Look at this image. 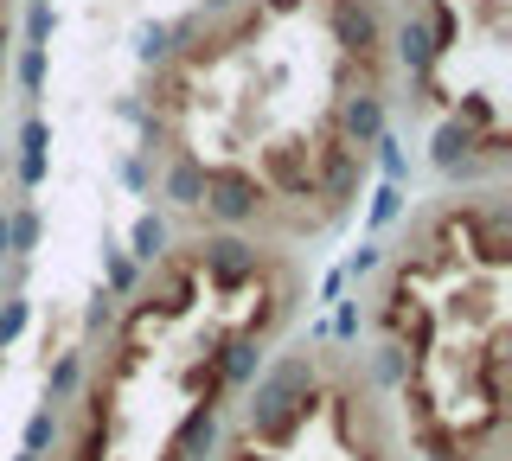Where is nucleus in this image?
<instances>
[{"mask_svg": "<svg viewBox=\"0 0 512 461\" xmlns=\"http://www.w3.org/2000/svg\"><path fill=\"white\" fill-rule=\"evenodd\" d=\"M314 410V353H288L276 365H263L256 372V385H250V436L256 442H288L301 429V417Z\"/></svg>", "mask_w": 512, "mask_h": 461, "instance_id": "1", "label": "nucleus"}, {"mask_svg": "<svg viewBox=\"0 0 512 461\" xmlns=\"http://www.w3.org/2000/svg\"><path fill=\"white\" fill-rule=\"evenodd\" d=\"M263 180L256 173H244V167H205V212L218 218V231H237V225H250L256 212H263Z\"/></svg>", "mask_w": 512, "mask_h": 461, "instance_id": "2", "label": "nucleus"}, {"mask_svg": "<svg viewBox=\"0 0 512 461\" xmlns=\"http://www.w3.org/2000/svg\"><path fill=\"white\" fill-rule=\"evenodd\" d=\"M256 244L250 237H237V231H212V237H199V257H192V269L199 276H212L218 289H237V282H250L256 276Z\"/></svg>", "mask_w": 512, "mask_h": 461, "instance_id": "3", "label": "nucleus"}, {"mask_svg": "<svg viewBox=\"0 0 512 461\" xmlns=\"http://www.w3.org/2000/svg\"><path fill=\"white\" fill-rule=\"evenodd\" d=\"M333 39H340L346 58H378L384 45V20L372 0H333Z\"/></svg>", "mask_w": 512, "mask_h": 461, "instance_id": "4", "label": "nucleus"}, {"mask_svg": "<svg viewBox=\"0 0 512 461\" xmlns=\"http://www.w3.org/2000/svg\"><path fill=\"white\" fill-rule=\"evenodd\" d=\"M359 161H365V154H352L340 135H327L314 148V193H327L333 205H346L352 193H359Z\"/></svg>", "mask_w": 512, "mask_h": 461, "instance_id": "5", "label": "nucleus"}, {"mask_svg": "<svg viewBox=\"0 0 512 461\" xmlns=\"http://www.w3.org/2000/svg\"><path fill=\"white\" fill-rule=\"evenodd\" d=\"M276 186L282 199H301L314 193V154L301 148V141H276V148L263 154V193Z\"/></svg>", "mask_w": 512, "mask_h": 461, "instance_id": "6", "label": "nucleus"}, {"mask_svg": "<svg viewBox=\"0 0 512 461\" xmlns=\"http://www.w3.org/2000/svg\"><path fill=\"white\" fill-rule=\"evenodd\" d=\"M429 154H436V167L448 173V180H474V173H480V129H468V122H442V129H436V148H429Z\"/></svg>", "mask_w": 512, "mask_h": 461, "instance_id": "7", "label": "nucleus"}, {"mask_svg": "<svg viewBox=\"0 0 512 461\" xmlns=\"http://www.w3.org/2000/svg\"><path fill=\"white\" fill-rule=\"evenodd\" d=\"M212 449H218V404H192L167 442V461H212Z\"/></svg>", "mask_w": 512, "mask_h": 461, "instance_id": "8", "label": "nucleus"}, {"mask_svg": "<svg viewBox=\"0 0 512 461\" xmlns=\"http://www.w3.org/2000/svg\"><path fill=\"white\" fill-rule=\"evenodd\" d=\"M378 135H384V103H378V90H359V97H346V103H340V141H346L352 154H365Z\"/></svg>", "mask_w": 512, "mask_h": 461, "instance_id": "9", "label": "nucleus"}, {"mask_svg": "<svg viewBox=\"0 0 512 461\" xmlns=\"http://www.w3.org/2000/svg\"><path fill=\"white\" fill-rule=\"evenodd\" d=\"M154 269H160L154 289H148V301H160L154 314H160V321H167V314H186L192 295H199V269H192V263H173V257H160Z\"/></svg>", "mask_w": 512, "mask_h": 461, "instance_id": "10", "label": "nucleus"}, {"mask_svg": "<svg viewBox=\"0 0 512 461\" xmlns=\"http://www.w3.org/2000/svg\"><path fill=\"white\" fill-rule=\"evenodd\" d=\"M384 301H391V308H384V321L397 327V340H410V353H429V346H436V321H429L423 301L404 295V289H391Z\"/></svg>", "mask_w": 512, "mask_h": 461, "instance_id": "11", "label": "nucleus"}, {"mask_svg": "<svg viewBox=\"0 0 512 461\" xmlns=\"http://www.w3.org/2000/svg\"><path fill=\"white\" fill-rule=\"evenodd\" d=\"M160 199H167L173 212H199V199H205V161H192V154H173L167 173H160Z\"/></svg>", "mask_w": 512, "mask_h": 461, "instance_id": "12", "label": "nucleus"}, {"mask_svg": "<svg viewBox=\"0 0 512 461\" xmlns=\"http://www.w3.org/2000/svg\"><path fill=\"white\" fill-rule=\"evenodd\" d=\"M218 385H256V372H263V340H250V333H237V340H224L218 353Z\"/></svg>", "mask_w": 512, "mask_h": 461, "instance_id": "13", "label": "nucleus"}, {"mask_svg": "<svg viewBox=\"0 0 512 461\" xmlns=\"http://www.w3.org/2000/svg\"><path fill=\"white\" fill-rule=\"evenodd\" d=\"M167 250H173L167 218H160V212H141V218H135V231H128V263H160Z\"/></svg>", "mask_w": 512, "mask_h": 461, "instance_id": "14", "label": "nucleus"}, {"mask_svg": "<svg viewBox=\"0 0 512 461\" xmlns=\"http://www.w3.org/2000/svg\"><path fill=\"white\" fill-rule=\"evenodd\" d=\"M397 58H404L410 77H429V65H436V39H429L423 20H404V26H397Z\"/></svg>", "mask_w": 512, "mask_h": 461, "instance_id": "15", "label": "nucleus"}, {"mask_svg": "<svg viewBox=\"0 0 512 461\" xmlns=\"http://www.w3.org/2000/svg\"><path fill=\"white\" fill-rule=\"evenodd\" d=\"M45 148H52V129L39 116L20 129V186H39L45 180Z\"/></svg>", "mask_w": 512, "mask_h": 461, "instance_id": "16", "label": "nucleus"}, {"mask_svg": "<svg viewBox=\"0 0 512 461\" xmlns=\"http://www.w3.org/2000/svg\"><path fill=\"white\" fill-rule=\"evenodd\" d=\"M32 244H39V212L20 205V212H7V257H32Z\"/></svg>", "mask_w": 512, "mask_h": 461, "instance_id": "17", "label": "nucleus"}, {"mask_svg": "<svg viewBox=\"0 0 512 461\" xmlns=\"http://www.w3.org/2000/svg\"><path fill=\"white\" fill-rule=\"evenodd\" d=\"M372 148H378V167H384V186H404V173H410V154H404V141H397L391 129H384V135L372 141Z\"/></svg>", "mask_w": 512, "mask_h": 461, "instance_id": "18", "label": "nucleus"}, {"mask_svg": "<svg viewBox=\"0 0 512 461\" xmlns=\"http://www.w3.org/2000/svg\"><path fill=\"white\" fill-rule=\"evenodd\" d=\"M52 442H58V410H52V404H39V410L26 417V455H45Z\"/></svg>", "mask_w": 512, "mask_h": 461, "instance_id": "19", "label": "nucleus"}, {"mask_svg": "<svg viewBox=\"0 0 512 461\" xmlns=\"http://www.w3.org/2000/svg\"><path fill=\"white\" fill-rule=\"evenodd\" d=\"M103 269H109V295H135V282H141V263H128L122 250H103Z\"/></svg>", "mask_w": 512, "mask_h": 461, "instance_id": "20", "label": "nucleus"}, {"mask_svg": "<svg viewBox=\"0 0 512 461\" xmlns=\"http://www.w3.org/2000/svg\"><path fill=\"white\" fill-rule=\"evenodd\" d=\"M26 321H32V301H20V295H13V301H0V353H7V346L26 333Z\"/></svg>", "mask_w": 512, "mask_h": 461, "instance_id": "21", "label": "nucleus"}, {"mask_svg": "<svg viewBox=\"0 0 512 461\" xmlns=\"http://www.w3.org/2000/svg\"><path fill=\"white\" fill-rule=\"evenodd\" d=\"M77 385H84V359H77V353H64V359L52 365V404H64V397H71Z\"/></svg>", "mask_w": 512, "mask_h": 461, "instance_id": "22", "label": "nucleus"}, {"mask_svg": "<svg viewBox=\"0 0 512 461\" xmlns=\"http://www.w3.org/2000/svg\"><path fill=\"white\" fill-rule=\"evenodd\" d=\"M13 71H20L26 97H39V90H45V45H26V52H20V65H13Z\"/></svg>", "mask_w": 512, "mask_h": 461, "instance_id": "23", "label": "nucleus"}, {"mask_svg": "<svg viewBox=\"0 0 512 461\" xmlns=\"http://www.w3.org/2000/svg\"><path fill=\"white\" fill-rule=\"evenodd\" d=\"M135 45H141V58H148V65H167V52H173V33H167V26H141V33H135Z\"/></svg>", "mask_w": 512, "mask_h": 461, "instance_id": "24", "label": "nucleus"}, {"mask_svg": "<svg viewBox=\"0 0 512 461\" xmlns=\"http://www.w3.org/2000/svg\"><path fill=\"white\" fill-rule=\"evenodd\" d=\"M397 212H404V186H378L372 193V231H384Z\"/></svg>", "mask_w": 512, "mask_h": 461, "instance_id": "25", "label": "nucleus"}, {"mask_svg": "<svg viewBox=\"0 0 512 461\" xmlns=\"http://www.w3.org/2000/svg\"><path fill=\"white\" fill-rule=\"evenodd\" d=\"M372 372L384 378V385H391V378H404V346H384V353L372 359Z\"/></svg>", "mask_w": 512, "mask_h": 461, "instance_id": "26", "label": "nucleus"}, {"mask_svg": "<svg viewBox=\"0 0 512 461\" xmlns=\"http://www.w3.org/2000/svg\"><path fill=\"white\" fill-rule=\"evenodd\" d=\"M52 0H45V7H32V20H26V33H32V45H45V39H52Z\"/></svg>", "mask_w": 512, "mask_h": 461, "instance_id": "27", "label": "nucleus"}, {"mask_svg": "<svg viewBox=\"0 0 512 461\" xmlns=\"http://www.w3.org/2000/svg\"><path fill=\"white\" fill-rule=\"evenodd\" d=\"M372 269H378V244H359V250H352V263L340 269V276H372Z\"/></svg>", "mask_w": 512, "mask_h": 461, "instance_id": "28", "label": "nucleus"}, {"mask_svg": "<svg viewBox=\"0 0 512 461\" xmlns=\"http://www.w3.org/2000/svg\"><path fill=\"white\" fill-rule=\"evenodd\" d=\"M116 321V295H96V308H90V327H109Z\"/></svg>", "mask_w": 512, "mask_h": 461, "instance_id": "29", "label": "nucleus"}, {"mask_svg": "<svg viewBox=\"0 0 512 461\" xmlns=\"http://www.w3.org/2000/svg\"><path fill=\"white\" fill-rule=\"evenodd\" d=\"M122 180H128V186H148V167H141V154H135V161H122Z\"/></svg>", "mask_w": 512, "mask_h": 461, "instance_id": "30", "label": "nucleus"}, {"mask_svg": "<svg viewBox=\"0 0 512 461\" xmlns=\"http://www.w3.org/2000/svg\"><path fill=\"white\" fill-rule=\"evenodd\" d=\"M205 7H212V13H224V7H237V0H205Z\"/></svg>", "mask_w": 512, "mask_h": 461, "instance_id": "31", "label": "nucleus"}, {"mask_svg": "<svg viewBox=\"0 0 512 461\" xmlns=\"http://www.w3.org/2000/svg\"><path fill=\"white\" fill-rule=\"evenodd\" d=\"M20 461H45V455H26V449H20Z\"/></svg>", "mask_w": 512, "mask_h": 461, "instance_id": "32", "label": "nucleus"}, {"mask_svg": "<svg viewBox=\"0 0 512 461\" xmlns=\"http://www.w3.org/2000/svg\"><path fill=\"white\" fill-rule=\"evenodd\" d=\"M32 7H45V0H32Z\"/></svg>", "mask_w": 512, "mask_h": 461, "instance_id": "33", "label": "nucleus"}]
</instances>
